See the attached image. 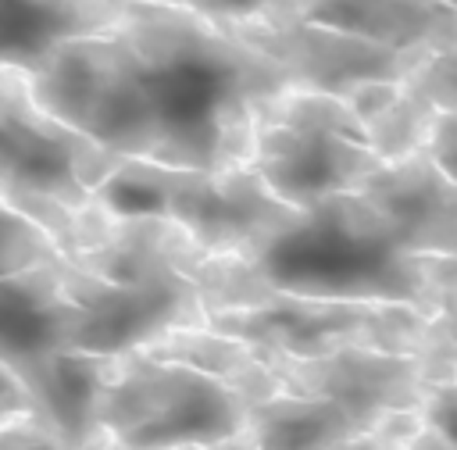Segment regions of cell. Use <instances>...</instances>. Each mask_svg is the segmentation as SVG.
I'll return each instance as SVG.
<instances>
[{
	"mask_svg": "<svg viewBox=\"0 0 457 450\" xmlns=\"http://www.w3.org/2000/svg\"><path fill=\"white\" fill-rule=\"evenodd\" d=\"M0 446H64V439L39 411H21L0 421Z\"/></svg>",
	"mask_w": 457,
	"mask_h": 450,
	"instance_id": "20",
	"label": "cell"
},
{
	"mask_svg": "<svg viewBox=\"0 0 457 450\" xmlns=\"http://www.w3.org/2000/svg\"><path fill=\"white\" fill-rule=\"evenodd\" d=\"M428 154L439 161V168L450 179H457V107L439 114V121L432 129V139H428Z\"/></svg>",
	"mask_w": 457,
	"mask_h": 450,
	"instance_id": "21",
	"label": "cell"
},
{
	"mask_svg": "<svg viewBox=\"0 0 457 450\" xmlns=\"http://www.w3.org/2000/svg\"><path fill=\"white\" fill-rule=\"evenodd\" d=\"M361 193L386 214L407 250L457 257V179L439 168L428 146L382 161L361 182Z\"/></svg>",
	"mask_w": 457,
	"mask_h": 450,
	"instance_id": "10",
	"label": "cell"
},
{
	"mask_svg": "<svg viewBox=\"0 0 457 450\" xmlns=\"http://www.w3.org/2000/svg\"><path fill=\"white\" fill-rule=\"evenodd\" d=\"M421 418L428 429L443 436L446 446H457V379L428 382L421 400Z\"/></svg>",
	"mask_w": 457,
	"mask_h": 450,
	"instance_id": "19",
	"label": "cell"
},
{
	"mask_svg": "<svg viewBox=\"0 0 457 450\" xmlns=\"http://www.w3.org/2000/svg\"><path fill=\"white\" fill-rule=\"evenodd\" d=\"M29 86L50 114L118 157L236 168L250 164L261 111L296 79L232 21L125 0L114 25L61 43Z\"/></svg>",
	"mask_w": 457,
	"mask_h": 450,
	"instance_id": "1",
	"label": "cell"
},
{
	"mask_svg": "<svg viewBox=\"0 0 457 450\" xmlns=\"http://www.w3.org/2000/svg\"><path fill=\"white\" fill-rule=\"evenodd\" d=\"M239 275L300 296L332 300H396L439 314L446 286L432 254L400 243L386 214L361 193H332L311 207H296L275 232L246 254H211Z\"/></svg>",
	"mask_w": 457,
	"mask_h": 450,
	"instance_id": "2",
	"label": "cell"
},
{
	"mask_svg": "<svg viewBox=\"0 0 457 450\" xmlns=\"http://www.w3.org/2000/svg\"><path fill=\"white\" fill-rule=\"evenodd\" d=\"M236 29L278 57L296 86L311 89H328L346 96L353 86L371 82V79H403L414 64H421L432 50H396L375 39H361L339 29L311 25V21H236Z\"/></svg>",
	"mask_w": 457,
	"mask_h": 450,
	"instance_id": "9",
	"label": "cell"
},
{
	"mask_svg": "<svg viewBox=\"0 0 457 450\" xmlns=\"http://www.w3.org/2000/svg\"><path fill=\"white\" fill-rule=\"evenodd\" d=\"M114 164V150L36 100L25 71L0 68V196L39 221L64 257L82 246L93 193Z\"/></svg>",
	"mask_w": 457,
	"mask_h": 450,
	"instance_id": "3",
	"label": "cell"
},
{
	"mask_svg": "<svg viewBox=\"0 0 457 450\" xmlns=\"http://www.w3.org/2000/svg\"><path fill=\"white\" fill-rule=\"evenodd\" d=\"M403 82L439 111H453L457 107V39L436 46L421 64H414L403 75Z\"/></svg>",
	"mask_w": 457,
	"mask_h": 450,
	"instance_id": "17",
	"label": "cell"
},
{
	"mask_svg": "<svg viewBox=\"0 0 457 450\" xmlns=\"http://www.w3.org/2000/svg\"><path fill=\"white\" fill-rule=\"evenodd\" d=\"M436 325H439V336H443V346H446V361H450L453 379H457V293L446 296V304L436 314Z\"/></svg>",
	"mask_w": 457,
	"mask_h": 450,
	"instance_id": "23",
	"label": "cell"
},
{
	"mask_svg": "<svg viewBox=\"0 0 457 450\" xmlns=\"http://www.w3.org/2000/svg\"><path fill=\"white\" fill-rule=\"evenodd\" d=\"M289 21L339 29L396 50H436L457 39V11L443 0H289Z\"/></svg>",
	"mask_w": 457,
	"mask_h": 450,
	"instance_id": "12",
	"label": "cell"
},
{
	"mask_svg": "<svg viewBox=\"0 0 457 450\" xmlns=\"http://www.w3.org/2000/svg\"><path fill=\"white\" fill-rule=\"evenodd\" d=\"M64 289L71 300L68 350L118 354L168 329L204 325L200 289L179 268H168L139 282H114L64 257Z\"/></svg>",
	"mask_w": 457,
	"mask_h": 450,
	"instance_id": "7",
	"label": "cell"
},
{
	"mask_svg": "<svg viewBox=\"0 0 457 450\" xmlns=\"http://www.w3.org/2000/svg\"><path fill=\"white\" fill-rule=\"evenodd\" d=\"M378 164L357 111L339 93L289 86L261 111L250 168L293 207L361 189Z\"/></svg>",
	"mask_w": 457,
	"mask_h": 450,
	"instance_id": "6",
	"label": "cell"
},
{
	"mask_svg": "<svg viewBox=\"0 0 457 450\" xmlns=\"http://www.w3.org/2000/svg\"><path fill=\"white\" fill-rule=\"evenodd\" d=\"M346 104L357 111L368 143L382 161L407 157L414 150H425L432 139V129L439 121V107L407 89L403 79H371L346 93Z\"/></svg>",
	"mask_w": 457,
	"mask_h": 450,
	"instance_id": "15",
	"label": "cell"
},
{
	"mask_svg": "<svg viewBox=\"0 0 457 450\" xmlns=\"http://www.w3.org/2000/svg\"><path fill=\"white\" fill-rule=\"evenodd\" d=\"M64 257L54 236L0 196V279Z\"/></svg>",
	"mask_w": 457,
	"mask_h": 450,
	"instance_id": "16",
	"label": "cell"
},
{
	"mask_svg": "<svg viewBox=\"0 0 457 450\" xmlns=\"http://www.w3.org/2000/svg\"><path fill=\"white\" fill-rule=\"evenodd\" d=\"M250 396L228 379L150 357L107 354L93 400L100 446H239Z\"/></svg>",
	"mask_w": 457,
	"mask_h": 450,
	"instance_id": "4",
	"label": "cell"
},
{
	"mask_svg": "<svg viewBox=\"0 0 457 450\" xmlns=\"http://www.w3.org/2000/svg\"><path fill=\"white\" fill-rule=\"evenodd\" d=\"M364 425L328 396L278 389L246 411L239 446H361Z\"/></svg>",
	"mask_w": 457,
	"mask_h": 450,
	"instance_id": "14",
	"label": "cell"
},
{
	"mask_svg": "<svg viewBox=\"0 0 457 450\" xmlns=\"http://www.w3.org/2000/svg\"><path fill=\"white\" fill-rule=\"evenodd\" d=\"M125 0H0V68L32 75L61 43L118 21Z\"/></svg>",
	"mask_w": 457,
	"mask_h": 450,
	"instance_id": "13",
	"label": "cell"
},
{
	"mask_svg": "<svg viewBox=\"0 0 457 450\" xmlns=\"http://www.w3.org/2000/svg\"><path fill=\"white\" fill-rule=\"evenodd\" d=\"M264 354H268V364L278 375L282 389L339 400L364 425V432L386 411L421 407L425 389H428L421 357L403 354V350L346 346V350L321 354V357H286V354H271V350H264Z\"/></svg>",
	"mask_w": 457,
	"mask_h": 450,
	"instance_id": "8",
	"label": "cell"
},
{
	"mask_svg": "<svg viewBox=\"0 0 457 450\" xmlns=\"http://www.w3.org/2000/svg\"><path fill=\"white\" fill-rule=\"evenodd\" d=\"M432 264H436V275L439 282L446 286V296L457 293V257H446V254H432Z\"/></svg>",
	"mask_w": 457,
	"mask_h": 450,
	"instance_id": "24",
	"label": "cell"
},
{
	"mask_svg": "<svg viewBox=\"0 0 457 450\" xmlns=\"http://www.w3.org/2000/svg\"><path fill=\"white\" fill-rule=\"evenodd\" d=\"M68 325L64 257L0 279V361L21 382L54 350H68Z\"/></svg>",
	"mask_w": 457,
	"mask_h": 450,
	"instance_id": "11",
	"label": "cell"
},
{
	"mask_svg": "<svg viewBox=\"0 0 457 450\" xmlns=\"http://www.w3.org/2000/svg\"><path fill=\"white\" fill-rule=\"evenodd\" d=\"M93 204L107 214L168 218L189 232L200 254H246L296 211L250 164L186 168L143 157H118Z\"/></svg>",
	"mask_w": 457,
	"mask_h": 450,
	"instance_id": "5",
	"label": "cell"
},
{
	"mask_svg": "<svg viewBox=\"0 0 457 450\" xmlns=\"http://www.w3.org/2000/svg\"><path fill=\"white\" fill-rule=\"evenodd\" d=\"M443 4H446V7H453V11H457V0H443Z\"/></svg>",
	"mask_w": 457,
	"mask_h": 450,
	"instance_id": "25",
	"label": "cell"
},
{
	"mask_svg": "<svg viewBox=\"0 0 457 450\" xmlns=\"http://www.w3.org/2000/svg\"><path fill=\"white\" fill-rule=\"evenodd\" d=\"M21 411H36L25 382L0 361V421H7L11 414H21Z\"/></svg>",
	"mask_w": 457,
	"mask_h": 450,
	"instance_id": "22",
	"label": "cell"
},
{
	"mask_svg": "<svg viewBox=\"0 0 457 450\" xmlns=\"http://www.w3.org/2000/svg\"><path fill=\"white\" fill-rule=\"evenodd\" d=\"M164 4H182L218 21H232V25L236 21H271V25L289 21V0H164Z\"/></svg>",
	"mask_w": 457,
	"mask_h": 450,
	"instance_id": "18",
	"label": "cell"
}]
</instances>
